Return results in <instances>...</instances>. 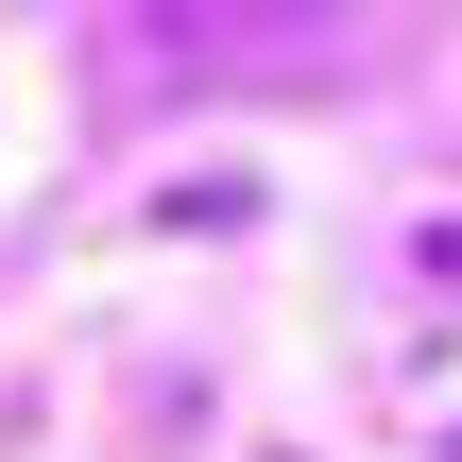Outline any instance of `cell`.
Returning a JSON list of instances; mask_svg holds the SVG:
<instances>
[{
  "mask_svg": "<svg viewBox=\"0 0 462 462\" xmlns=\"http://www.w3.org/2000/svg\"><path fill=\"white\" fill-rule=\"evenodd\" d=\"M411 274H429V291L462 309V206H429V223H411Z\"/></svg>",
  "mask_w": 462,
  "mask_h": 462,
  "instance_id": "1",
  "label": "cell"
}]
</instances>
